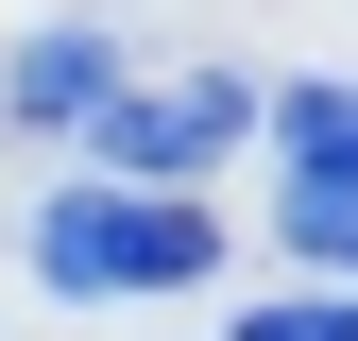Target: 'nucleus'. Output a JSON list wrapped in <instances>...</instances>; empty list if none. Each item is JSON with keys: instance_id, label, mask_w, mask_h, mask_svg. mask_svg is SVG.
<instances>
[{"instance_id": "f257e3e1", "label": "nucleus", "mask_w": 358, "mask_h": 341, "mask_svg": "<svg viewBox=\"0 0 358 341\" xmlns=\"http://www.w3.org/2000/svg\"><path fill=\"white\" fill-rule=\"evenodd\" d=\"M222 273V222L188 188H52L34 205V290H69V307H137V290H205Z\"/></svg>"}, {"instance_id": "f03ea898", "label": "nucleus", "mask_w": 358, "mask_h": 341, "mask_svg": "<svg viewBox=\"0 0 358 341\" xmlns=\"http://www.w3.org/2000/svg\"><path fill=\"white\" fill-rule=\"evenodd\" d=\"M256 119H273V85L188 68V85H120V103L85 119V154H103V188H188V170H205V154H239Z\"/></svg>"}, {"instance_id": "7ed1b4c3", "label": "nucleus", "mask_w": 358, "mask_h": 341, "mask_svg": "<svg viewBox=\"0 0 358 341\" xmlns=\"http://www.w3.org/2000/svg\"><path fill=\"white\" fill-rule=\"evenodd\" d=\"M0 103H17V119H103V103H120V52L69 17V34H34V52L0 68Z\"/></svg>"}, {"instance_id": "20e7f679", "label": "nucleus", "mask_w": 358, "mask_h": 341, "mask_svg": "<svg viewBox=\"0 0 358 341\" xmlns=\"http://www.w3.org/2000/svg\"><path fill=\"white\" fill-rule=\"evenodd\" d=\"M290 239L358 290V154H341V170H290Z\"/></svg>"}, {"instance_id": "39448f33", "label": "nucleus", "mask_w": 358, "mask_h": 341, "mask_svg": "<svg viewBox=\"0 0 358 341\" xmlns=\"http://www.w3.org/2000/svg\"><path fill=\"white\" fill-rule=\"evenodd\" d=\"M239 341H358V290H307V307H256Z\"/></svg>"}]
</instances>
